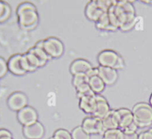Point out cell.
Wrapping results in <instances>:
<instances>
[{
	"label": "cell",
	"mask_w": 152,
	"mask_h": 139,
	"mask_svg": "<svg viewBox=\"0 0 152 139\" xmlns=\"http://www.w3.org/2000/svg\"><path fill=\"white\" fill-rule=\"evenodd\" d=\"M16 14L19 26L25 30H31L36 27L39 20L37 8L32 3L22 2L16 9Z\"/></svg>",
	"instance_id": "6da1fadb"
},
{
	"label": "cell",
	"mask_w": 152,
	"mask_h": 139,
	"mask_svg": "<svg viewBox=\"0 0 152 139\" xmlns=\"http://www.w3.org/2000/svg\"><path fill=\"white\" fill-rule=\"evenodd\" d=\"M134 120L138 127L144 128L152 124V106L145 102L136 104L132 109Z\"/></svg>",
	"instance_id": "7a4b0ae2"
},
{
	"label": "cell",
	"mask_w": 152,
	"mask_h": 139,
	"mask_svg": "<svg viewBox=\"0 0 152 139\" xmlns=\"http://www.w3.org/2000/svg\"><path fill=\"white\" fill-rule=\"evenodd\" d=\"M113 12L120 22V25L137 19L134 7L131 1H117L113 7Z\"/></svg>",
	"instance_id": "3957f363"
},
{
	"label": "cell",
	"mask_w": 152,
	"mask_h": 139,
	"mask_svg": "<svg viewBox=\"0 0 152 139\" xmlns=\"http://www.w3.org/2000/svg\"><path fill=\"white\" fill-rule=\"evenodd\" d=\"M42 48L50 59L60 57L64 53L63 43L55 37H50L43 40Z\"/></svg>",
	"instance_id": "277c9868"
},
{
	"label": "cell",
	"mask_w": 152,
	"mask_h": 139,
	"mask_svg": "<svg viewBox=\"0 0 152 139\" xmlns=\"http://www.w3.org/2000/svg\"><path fill=\"white\" fill-rule=\"evenodd\" d=\"M81 126L83 130L89 135L99 134L102 135L105 132L102 127V119L93 115L86 117L83 121Z\"/></svg>",
	"instance_id": "5b68a950"
},
{
	"label": "cell",
	"mask_w": 152,
	"mask_h": 139,
	"mask_svg": "<svg viewBox=\"0 0 152 139\" xmlns=\"http://www.w3.org/2000/svg\"><path fill=\"white\" fill-rule=\"evenodd\" d=\"M7 104L11 110L18 112L28 106V98L22 92H14L9 96Z\"/></svg>",
	"instance_id": "8992f818"
},
{
	"label": "cell",
	"mask_w": 152,
	"mask_h": 139,
	"mask_svg": "<svg viewBox=\"0 0 152 139\" xmlns=\"http://www.w3.org/2000/svg\"><path fill=\"white\" fill-rule=\"evenodd\" d=\"M17 119L22 126H27L37 122L38 115L35 109L30 106H26L17 112Z\"/></svg>",
	"instance_id": "52a82bcc"
},
{
	"label": "cell",
	"mask_w": 152,
	"mask_h": 139,
	"mask_svg": "<svg viewBox=\"0 0 152 139\" xmlns=\"http://www.w3.org/2000/svg\"><path fill=\"white\" fill-rule=\"evenodd\" d=\"M120 56V55L117 54L114 50H102L98 55V62L99 64V66L115 68Z\"/></svg>",
	"instance_id": "ba28073f"
},
{
	"label": "cell",
	"mask_w": 152,
	"mask_h": 139,
	"mask_svg": "<svg viewBox=\"0 0 152 139\" xmlns=\"http://www.w3.org/2000/svg\"><path fill=\"white\" fill-rule=\"evenodd\" d=\"M96 93L93 91H91L90 93L80 98L79 106L80 109L86 113L93 115L96 109Z\"/></svg>",
	"instance_id": "9c48e42d"
},
{
	"label": "cell",
	"mask_w": 152,
	"mask_h": 139,
	"mask_svg": "<svg viewBox=\"0 0 152 139\" xmlns=\"http://www.w3.org/2000/svg\"><path fill=\"white\" fill-rule=\"evenodd\" d=\"M23 135L27 139H41L45 134V128L38 121L22 127Z\"/></svg>",
	"instance_id": "30bf717a"
},
{
	"label": "cell",
	"mask_w": 152,
	"mask_h": 139,
	"mask_svg": "<svg viewBox=\"0 0 152 139\" xmlns=\"http://www.w3.org/2000/svg\"><path fill=\"white\" fill-rule=\"evenodd\" d=\"M98 75L102 78L105 85L114 84L118 78L117 70L108 67H98Z\"/></svg>",
	"instance_id": "8fae6325"
},
{
	"label": "cell",
	"mask_w": 152,
	"mask_h": 139,
	"mask_svg": "<svg viewBox=\"0 0 152 139\" xmlns=\"http://www.w3.org/2000/svg\"><path fill=\"white\" fill-rule=\"evenodd\" d=\"M96 109H95L94 112L92 115L98 118H100V119H102L111 111L110 106L108 104V101H107L106 98L99 94H96Z\"/></svg>",
	"instance_id": "7c38bea8"
},
{
	"label": "cell",
	"mask_w": 152,
	"mask_h": 139,
	"mask_svg": "<svg viewBox=\"0 0 152 139\" xmlns=\"http://www.w3.org/2000/svg\"><path fill=\"white\" fill-rule=\"evenodd\" d=\"M8 71L16 75H22L26 73L22 64V54H15L7 60Z\"/></svg>",
	"instance_id": "4fadbf2b"
},
{
	"label": "cell",
	"mask_w": 152,
	"mask_h": 139,
	"mask_svg": "<svg viewBox=\"0 0 152 139\" xmlns=\"http://www.w3.org/2000/svg\"><path fill=\"white\" fill-rule=\"evenodd\" d=\"M119 123H120V116L117 109H111L109 113L102 119L104 132L107 130L119 129Z\"/></svg>",
	"instance_id": "5bb4252c"
},
{
	"label": "cell",
	"mask_w": 152,
	"mask_h": 139,
	"mask_svg": "<svg viewBox=\"0 0 152 139\" xmlns=\"http://www.w3.org/2000/svg\"><path fill=\"white\" fill-rule=\"evenodd\" d=\"M85 13L88 19L96 22L105 12L100 8L97 1H90L86 5Z\"/></svg>",
	"instance_id": "9a60e30c"
},
{
	"label": "cell",
	"mask_w": 152,
	"mask_h": 139,
	"mask_svg": "<svg viewBox=\"0 0 152 139\" xmlns=\"http://www.w3.org/2000/svg\"><path fill=\"white\" fill-rule=\"evenodd\" d=\"M119 116H120V123H119V129L123 131L127 128L129 125L134 122V115L132 111L127 108H120L117 109Z\"/></svg>",
	"instance_id": "2e32d148"
},
{
	"label": "cell",
	"mask_w": 152,
	"mask_h": 139,
	"mask_svg": "<svg viewBox=\"0 0 152 139\" xmlns=\"http://www.w3.org/2000/svg\"><path fill=\"white\" fill-rule=\"evenodd\" d=\"M93 66L91 64L85 59H76L70 66V71L73 75L77 73H87Z\"/></svg>",
	"instance_id": "e0dca14e"
},
{
	"label": "cell",
	"mask_w": 152,
	"mask_h": 139,
	"mask_svg": "<svg viewBox=\"0 0 152 139\" xmlns=\"http://www.w3.org/2000/svg\"><path fill=\"white\" fill-rule=\"evenodd\" d=\"M88 84L91 90L96 94H99L103 91L105 87V84L98 75L89 78Z\"/></svg>",
	"instance_id": "ac0fdd59"
},
{
	"label": "cell",
	"mask_w": 152,
	"mask_h": 139,
	"mask_svg": "<svg viewBox=\"0 0 152 139\" xmlns=\"http://www.w3.org/2000/svg\"><path fill=\"white\" fill-rule=\"evenodd\" d=\"M28 51L31 52L34 56H35L36 59L38 60V62H39L41 67L43 66L46 64L47 61L50 60V58L48 56L47 53H45L43 48L42 47H37V46H34V47H31L28 50Z\"/></svg>",
	"instance_id": "d6986e66"
},
{
	"label": "cell",
	"mask_w": 152,
	"mask_h": 139,
	"mask_svg": "<svg viewBox=\"0 0 152 139\" xmlns=\"http://www.w3.org/2000/svg\"><path fill=\"white\" fill-rule=\"evenodd\" d=\"M96 26L98 29L105 30H116L111 25L108 13H104L96 22Z\"/></svg>",
	"instance_id": "ffe728a7"
},
{
	"label": "cell",
	"mask_w": 152,
	"mask_h": 139,
	"mask_svg": "<svg viewBox=\"0 0 152 139\" xmlns=\"http://www.w3.org/2000/svg\"><path fill=\"white\" fill-rule=\"evenodd\" d=\"M102 136V139H123V132L120 129L107 130Z\"/></svg>",
	"instance_id": "44dd1931"
},
{
	"label": "cell",
	"mask_w": 152,
	"mask_h": 139,
	"mask_svg": "<svg viewBox=\"0 0 152 139\" xmlns=\"http://www.w3.org/2000/svg\"><path fill=\"white\" fill-rule=\"evenodd\" d=\"M89 78L86 73H77L74 75L73 78V85L75 88L85 84H88Z\"/></svg>",
	"instance_id": "7402d4cb"
},
{
	"label": "cell",
	"mask_w": 152,
	"mask_h": 139,
	"mask_svg": "<svg viewBox=\"0 0 152 139\" xmlns=\"http://www.w3.org/2000/svg\"><path fill=\"white\" fill-rule=\"evenodd\" d=\"M71 136L72 139H90V135L88 134L82 126H78L75 127L71 131Z\"/></svg>",
	"instance_id": "603a6c76"
},
{
	"label": "cell",
	"mask_w": 152,
	"mask_h": 139,
	"mask_svg": "<svg viewBox=\"0 0 152 139\" xmlns=\"http://www.w3.org/2000/svg\"><path fill=\"white\" fill-rule=\"evenodd\" d=\"M53 138L54 139H72L71 133L65 129H59L53 133Z\"/></svg>",
	"instance_id": "cb8c5ba5"
},
{
	"label": "cell",
	"mask_w": 152,
	"mask_h": 139,
	"mask_svg": "<svg viewBox=\"0 0 152 139\" xmlns=\"http://www.w3.org/2000/svg\"><path fill=\"white\" fill-rule=\"evenodd\" d=\"M8 72L7 62L4 58L0 56V78H3Z\"/></svg>",
	"instance_id": "d4e9b609"
},
{
	"label": "cell",
	"mask_w": 152,
	"mask_h": 139,
	"mask_svg": "<svg viewBox=\"0 0 152 139\" xmlns=\"http://www.w3.org/2000/svg\"><path fill=\"white\" fill-rule=\"evenodd\" d=\"M10 14H11V8H10V5L7 3H6L5 8H4V12L1 14V16H0V23H2V22H4L5 21H7L10 18Z\"/></svg>",
	"instance_id": "484cf974"
},
{
	"label": "cell",
	"mask_w": 152,
	"mask_h": 139,
	"mask_svg": "<svg viewBox=\"0 0 152 139\" xmlns=\"http://www.w3.org/2000/svg\"><path fill=\"white\" fill-rule=\"evenodd\" d=\"M136 21H137V19H134V20L131 21V22H126V23L123 24V25H121V27H120V28L122 30H124V31L130 30H132V28H134V26L135 25V24H136Z\"/></svg>",
	"instance_id": "4316f807"
},
{
	"label": "cell",
	"mask_w": 152,
	"mask_h": 139,
	"mask_svg": "<svg viewBox=\"0 0 152 139\" xmlns=\"http://www.w3.org/2000/svg\"><path fill=\"white\" fill-rule=\"evenodd\" d=\"M0 139H13V136L9 130L0 129Z\"/></svg>",
	"instance_id": "83f0119b"
},
{
	"label": "cell",
	"mask_w": 152,
	"mask_h": 139,
	"mask_svg": "<svg viewBox=\"0 0 152 139\" xmlns=\"http://www.w3.org/2000/svg\"><path fill=\"white\" fill-rule=\"evenodd\" d=\"M138 139H152V128L140 133Z\"/></svg>",
	"instance_id": "f1b7e54d"
},
{
	"label": "cell",
	"mask_w": 152,
	"mask_h": 139,
	"mask_svg": "<svg viewBox=\"0 0 152 139\" xmlns=\"http://www.w3.org/2000/svg\"><path fill=\"white\" fill-rule=\"evenodd\" d=\"M138 135L137 132H123V139H138Z\"/></svg>",
	"instance_id": "f546056e"
},
{
	"label": "cell",
	"mask_w": 152,
	"mask_h": 139,
	"mask_svg": "<svg viewBox=\"0 0 152 139\" xmlns=\"http://www.w3.org/2000/svg\"><path fill=\"white\" fill-rule=\"evenodd\" d=\"M86 74H87V75L88 76V78H91V77L98 75V67L91 68V69Z\"/></svg>",
	"instance_id": "4dcf8cb0"
},
{
	"label": "cell",
	"mask_w": 152,
	"mask_h": 139,
	"mask_svg": "<svg viewBox=\"0 0 152 139\" xmlns=\"http://www.w3.org/2000/svg\"><path fill=\"white\" fill-rule=\"evenodd\" d=\"M123 67H124V60H123V58H122L121 56H120V58H119L118 59V62H117V65H116L114 69H121V68Z\"/></svg>",
	"instance_id": "1f68e13d"
},
{
	"label": "cell",
	"mask_w": 152,
	"mask_h": 139,
	"mask_svg": "<svg viewBox=\"0 0 152 139\" xmlns=\"http://www.w3.org/2000/svg\"><path fill=\"white\" fill-rule=\"evenodd\" d=\"M5 5H6V2L2 1H0V16H1V14L4 12V8H5Z\"/></svg>",
	"instance_id": "d6a6232c"
},
{
	"label": "cell",
	"mask_w": 152,
	"mask_h": 139,
	"mask_svg": "<svg viewBox=\"0 0 152 139\" xmlns=\"http://www.w3.org/2000/svg\"><path fill=\"white\" fill-rule=\"evenodd\" d=\"M149 104L152 106V93L151 94V96H150V98H149Z\"/></svg>",
	"instance_id": "836d02e7"
},
{
	"label": "cell",
	"mask_w": 152,
	"mask_h": 139,
	"mask_svg": "<svg viewBox=\"0 0 152 139\" xmlns=\"http://www.w3.org/2000/svg\"><path fill=\"white\" fill-rule=\"evenodd\" d=\"M143 1L145 3H148V4H152V1Z\"/></svg>",
	"instance_id": "e575fe53"
},
{
	"label": "cell",
	"mask_w": 152,
	"mask_h": 139,
	"mask_svg": "<svg viewBox=\"0 0 152 139\" xmlns=\"http://www.w3.org/2000/svg\"><path fill=\"white\" fill-rule=\"evenodd\" d=\"M49 139H54V138H53V137H50V138H49Z\"/></svg>",
	"instance_id": "d590c367"
}]
</instances>
